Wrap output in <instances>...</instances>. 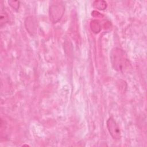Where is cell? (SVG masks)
Returning a JSON list of instances; mask_svg holds the SVG:
<instances>
[{
	"mask_svg": "<svg viewBox=\"0 0 147 147\" xmlns=\"http://www.w3.org/2000/svg\"><path fill=\"white\" fill-rule=\"evenodd\" d=\"M110 61L114 69L119 72L125 71L130 65L125 51L117 47L113 48L111 51Z\"/></svg>",
	"mask_w": 147,
	"mask_h": 147,
	"instance_id": "1",
	"label": "cell"
},
{
	"mask_svg": "<svg viewBox=\"0 0 147 147\" xmlns=\"http://www.w3.org/2000/svg\"><path fill=\"white\" fill-rule=\"evenodd\" d=\"M65 11V8L63 5L56 3L52 5L49 7V18L53 24L58 22L62 17Z\"/></svg>",
	"mask_w": 147,
	"mask_h": 147,
	"instance_id": "2",
	"label": "cell"
},
{
	"mask_svg": "<svg viewBox=\"0 0 147 147\" xmlns=\"http://www.w3.org/2000/svg\"><path fill=\"white\" fill-rule=\"evenodd\" d=\"M106 125L107 130L112 138L116 140H119L121 137V130L114 118L110 117L106 122Z\"/></svg>",
	"mask_w": 147,
	"mask_h": 147,
	"instance_id": "3",
	"label": "cell"
},
{
	"mask_svg": "<svg viewBox=\"0 0 147 147\" xmlns=\"http://www.w3.org/2000/svg\"><path fill=\"white\" fill-rule=\"evenodd\" d=\"M36 22L34 18L30 16L26 18L25 21V25L26 30L32 35H33L36 32Z\"/></svg>",
	"mask_w": 147,
	"mask_h": 147,
	"instance_id": "4",
	"label": "cell"
},
{
	"mask_svg": "<svg viewBox=\"0 0 147 147\" xmlns=\"http://www.w3.org/2000/svg\"><path fill=\"white\" fill-rule=\"evenodd\" d=\"M92 6L95 9L103 10L107 7V3L105 1H95L93 2Z\"/></svg>",
	"mask_w": 147,
	"mask_h": 147,
	"instance_id": "5",
	"label": "cell"
},
{
	"mask_svg": "<svg viewBox=\"0 0 147 147\" xmlns=\"http://www.w3.org/2000/svg\"><path fill=\"white\" fill-rule=\"evenodd\" d=\"M90 28L94 33H98L101 30L100 24L97 20H92L91 21Z\"/></svg>",
	"mask_w": 147,
	"mask_h": 147,
	"instance_id": "6",
	"label": "cell"
},
{
	"mask_svg": "<svg viewBox=\"0 0 147 147\" xmlns=\"http://www.w3.org/2000/svg\"><path fill=\"white\" fill-rule=\"evenodd\" d=\"M1 26L2 27L3 25H5L8 21H9V17L7 15V13L1 9Z\"/></svg>",
	"mask_w": 147,
	"mask_h": 147,
	"instance_id": "7",
	"label": "cell"
},
{
	"mask_svg": "<svg viewBox=\"0 0 147 147\" xmlns=\"http://www.w3.org/2000/svg\"><path fill=\"white\" fill-rule=\"evenodd\" d=\"M9 5L14 10H17L20 7V2L18 1H9Z\"/></svg>",
	"mask_w": 147,
	"mask_h": 147,
	"instance_id": "8",
	"label": "cell"
}]
</instances>
